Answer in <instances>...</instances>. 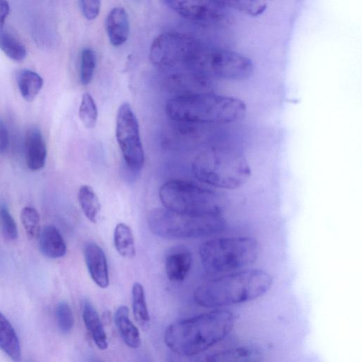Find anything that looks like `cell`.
Here are the masks:
<instances>
[{
    "instance_id": "7c38bea8",
    "label": "cell",
    "mask_w": 362,
    "mask_h": 362,
    "mask_svg": "<svg viewBox=\"0 0 362 362\" xmlns=\"http://www.w3.org/2000/svg\"><path fill=\"white\" fill-rule=\"evenodd\" d=\"M262 354L251 346H244L214 353L194 356L170 354L168 362H260Z\"/></svg>"
},
{
    "instance_id": "484cf974",
    "label": "cell",
    "mask_w": 362,
    "mask_h": 362,
    "mask_svg": "<svg viewBox=\"0 0 362 362\" xmlns=\"http://www.w3.org/2000/svg\"><path fill=\"white\" fill-rule=\"evenodd\" d=\"M0 49L10 59L20 62L25 59L27 52L25 46L13 35L0 30Z\"/></svg>"
},
{
    "instance_id": "e0dca14e",
    "label": "cell",
    "mask_w": 362,
    "mask_h": 362,
    "mask_svg": "<svg viewBox=\"0 0 362 362\" xmlns=\"http://www.w3.org/2000/svg\"><path fill=\"white\" fill-rule=\"evenodd\" d=\"M105 28L113 46H120L127 41L129 33V21L123 7L117 6L110 11L105 20Z\"/></svg>"
},
{
    "instance_id": "4fadbf2b",
    "label": "cell",
    "mask_w": 362,
    "mask_h": 362,
    "mask_svg": "<svg viewBox=\"0 0 362 362\" xmlns=\"http://www.w3.org/2000/svg\"><path fill=\"white\" fill-rule=\"evenodd\" d=\"M88 273L95 284L102 288L109 286V272L105 254L95 243H88L84 250Z\"/></svg>"
},
{
    "instance_id": "cb8c5ba5",
    "label": "cell",
    "mask_w": 362,
    "mask_h": 362,
    "mask_svg": "<svg viewBox=\"0 0 362 362\" xmlns=\"http://www.w3.org/2000/svg\"><path fill=\"white\" fill-rule=\"evenodd\" d=\"M78 201L86 218L93 223H96L100 204L93 189L89 185H82L78 192Z\"/></svg>"
},
{
    "instance_id": "8d00e7d4",
    "label": "cell",
    "mask_w": 362,
    "mask_h": 362,
    "mask_svg": "<svg viewBox=\"0 0 362 362\" xmlns=\"http://www.w3.org/2000/svg\"><path fill=\"white\" fill-rule=\"evenodd\" d=\"M28 362H32V361H28Z\"/></svg>"
},
{
    "instance_id": "5bb4252c",
    "label": "cell",
    "mask_w": 362,
    "mask_h": 362,
    "mask_svg": "<svg viewBox=\"0 0 362 362\" xmlns=\"http://www.w3.org/2000/svg\"><path fill=\"white\" fill-rule=\"evenodd\" d=\"M25 155L28 168L33 170H39L43 168L47 156L45 141L40 129L30 128L25 139Z\"/></svg>"
},
{
    "instance_id": "2e32d148",
    "label": "cell",
    "mask_w": 362,
    "mask_h": 362,
    "mask_svg": "<svg viewBox=\"0 0 362 362\" xmlns=\"http://www.w3.org/2000/svg\"><path fill=\"white\" fill-rule=\"evenodd\" d=\"M210 77L199 72L177 74L170 78V86L179 95L211 93L212 83Z\"/></svg>"
},
{
    "instance_id": "ffe728a7",
    "label": "cell",
    "mask_w": 362,
    "mask_h": 362,
    "mask_svg": "<svg viewBox=\"0 0 362 362\" xmlns=\"http://www.w3.org/2000/svg\"><path fill=\"white\" fill-rule=\"evenodd\" d=\"M115 322L119 334L127 346L136 349L141 345V337L137 327L129 317V309L119 306L115 313Z\"/></svg>"
},
{
    "instance_id": "f1b7e54d",
    "label": "cell",
    "mask_w": 362,
    "mask_h": 362,
    "mask_svg": "<svg viewBox=\"0 0 362 362\" xmlns=\"http://www.w3.org/2000/svg\"><path fill=\"white\" fill-rule=\"evenodd\" d=\"M96 66V55L91 48H84L81 52L80 80L83 85H88L93 80Z\"/></svg>"
},
{
    "instance_id": "277c9868",
    "label": "cell",
    "mask_w": 362,
    "mask_h": 362,
    "mask_svg": "<svg viewBox=\"0 0 362 362\" xmlns=\"http://www.w3.org/2000/svg\"><path fill=\"white\" fill-rule=\"evenodd\" d=\"M194 176L201 182L221 189H236L250 178L246 158L230 148H216L199 154L192 165Z\"/></svg>"
},
{
    "instance_id": "d6a6232c",
    "label": "cell",
    "mask_w": 362,
    "mask_h": 362,
    "mask_svg": "<svg viewBox=\"0 0 362 362\" xmlns=\"http://www.w3.org/2000/svg\"><path fill=\"white\" fill-rule=\"evenodd\" d=\"M79 6L84 17L88 20H93L100 13V1L98 0H82Z\"/></svg>"
},
{
    "instance_id": "8992f818",
    "label": "cell",
    "mask_w": 362,
    "mask_h": 362,
    "mask_svg": "<svg viewBox=\"0 0 362 362\" xmlns=\"http://www.w3.org/2000/svg\"><path fill=\"white\" fill-rule=\"evenodd\" d=\"M159 197L164 208L191 215H223L226 206L219 193L180 179L165 182L160 187Z\"/></svg>"
},
{
    "instance_id": "9c48e42d",
    "label": "cell",
    "mask_w": 362,
    "mask_h": 362,
    "mask_svg": "<svg viewBox=\"0 0 362 362\" xmlns=\"http://www.w3.org/2000/svg\"><path fill=\"white\" fill-rule=\"evenodd\" d=\"M202 48L192 35L177 32H165L157 36L151 45L149 59L158 66L192 64Z\"/></svg>"
},
{
    "instance_id": "30bf717a",
    "label": "cell",
    "mask_w": 362,
    "mask_h": 362,
    "mask_svg": "<svg viewBox=\"0 0 362 362\" xmlns=\"http://www.w3.org/2000/svg\"><path fill=\"white\" fill-rule=\"evenodd\" d=\"M115 136L124 160L132 170H139L144 161V151L140 138L136 117L128 103L119 107L116 117Z\"/></svg>"
},
{
    "instance_id": "d4e9b609",
    "label": "cell",
    "mask_w": 362,
    "mask_h": 362,
    "mask_svg": "<svg viewBox=\"0 0 362 362\" xmlns=\"http://www.w3.org/2000/svg\"><path fill=\"white\" fill-rule=\"evenodd\" d=\"M132 310L136 321L142 329H147L149 325L150 317L146 301L143 286L136 282L132 286Z\"/></svg>"
},
{
    "instance_id": "d590c367",
    "label": "cell",
    "mask_w": 362,
    "mask_h": 362,
    "mask_svg": "<svg viewBox=\"0 0 362 362\" xmlns=\"http://www.w3.org/2000/svg\"><path fill=\"white\" fill-rule=\"evenodd\" d=\"M86 362H105L100 358H98L97 356H88L86 361Z\"/></svg>"
},
{
    "instance_id": "9a60e30c",
    "label": "cell",
    "mask_w": 362,
    "mask_h": 362,
    "mask_svg": "<svg viewBox=\"0 0 362 362\" xmlns=\"http://www.w3.org/2000/svg\"><path fill=\"white\" fill-rule=\"evenodd\" d=\"M192 262V254L188 249L184 247L172 248L165 261L168 278L174 282L182 281L190 270Z\"/></svg>"
},
{
    "instance_id": "4dcf8cb0",
    "label": "cell",
    "mask_w": 362,
    "mask_h": 362,
    "mask_svg": "<svg viewBox=\"0 0 362 362\" xmlns=\"http://www.w3.org/2000/svg\"><path fill=\"white\" fill-rule=\"evenodd\" d=\"M56 319L59 329L63 333H69L73 328L74 319L69 305L66 302L59 303L56 308Z\"/></svg>"
},
{
    "instance_id": "7402d4cb",
    "label": "cell",
    "mask_w": 362,
    "mask_h": 362,
    "mask_svg": "<svg viewBox=\"0 0 362 362\" xmlns=\"http://www.w3.org/2000/svg\"><path fill=\"white\" fill-rule=\"evenodd\" d=\"M114 245L117 252L125 258L135 256L136 248L133 233L124 223H118L114 230Z\"/></svg>"
},
{
    "instance_id": "44dd1931",
    "label": "cell",
    "mask_w": 362,
    "mask_h": 362,
    "mask_svg": "<svg viewBox=\"0 0 362 362\" xmlns=\"http://www.w3.org/2000/svg\"><path fill=\"white\" fill-rule=\"evenodd\" d=\"M0 347L13 361L21 360V346L12 325L0 312Z\"/></svg>"
},
{
    "instance_id": "836d02e7",
    "label": "cell",
    "mask_w": 362,
    "mask_h": 362,
    "mask_svg": "<svg viewBox=\"0 0 362 362\" xmlns=\"http://www.w3.org/2000/svg\"><path fill=\"white\" fill-rule=\"evenodd\" d=\"M9 144L8 132L6 125L0 119V153L6 151Z\"/></svg>"
},
{
    "instance_id": "d6986e66",
    "label": "cell",
    "mask_w": 362,
    "mask_h": 362,
    "mask_svg": "<svg viewBox=\"0 0 362 362\" xmlns=\"http://www.w3.org/2000/svg\"><path fill=\"white\" fill-rule=\"evenodd\" d=\"M82 316L95 345L101 350L106 349L108 342L103 325L97 310L88 300L83 303Z\"/></svg>"
},
{
    "instance_id": "5b68a950",
    "label": "cell",
    "mask_w": 362,
    "mask_h": 362,
    "mask_svg": "<svg viewBox=\"0 0 362 362\" xmlns=\"http://www.w3.org/2000/svg\"><path fill=\"white\" fill-rule=\"evenodd\" d=\"M199 255L208 272L230 273L254 264L259 255V245L250 237L216 238L202 243Z\"/></svg>"
},
{
    "instance_id": "1f68e13d",
    "label": "cell",
    "mask_w": 362,
    "mask_h": 362,
    "mask_svg": "<svg viewBox=\"0 0 362 362\" xmlns=\"http://www.w3.org/2000/svg\"><path fill=\"white\" fill-rule=\"evenodd\" d=\"M0 226L4 238L15 240L18 237L16 222L5 204H0Z\"/></svg>"
},
{
    "instance_id": "52a82bcc",
    "label": "cell",
    "mask_w": 362,
    "mask_h": 362,
    "mask_svg": "<svg viewBox=\"0 0 362 362\" xmlns=\"http://www.w3.org/2000/svg\"><path fill=\"white\" fill-rule=\"evenodd\" d=\"M149 230L169 239L201 238L223 231L226 221L223 215L197 216L155 208L147 215Z\"/></svg>"
},
{
    "instance_id": "4316f807",
    "label": "cell",
    "mask_w": 362,
    "mask_h": 362,
    "mask_svg": "<svg viewBox=\"0 0 362 362\" xmlns=\"http://www.w3.org/2000/svg\"><path fill=\"white\" fill-rule=\"evenodd\" d=\"M221 4L227 8L239 11L252 16L262 14L267 8V2L250 0H224Z\"/></svg>"
},
{
    "instance_id": "3957f363",
    "label": "cell",
    "mask_w": 362,
    "mask_h": 362,
    "mask_svg": "<svg viewBox=\"0 0 362 362\" xmlns=\"http://www.w3.org/2000/svg\"><path fill=\"white\" fill-rule=\"evenodd\" d=\"M165 112L177 122L225 124L243 119L247 107L238 98L211 92L172 98L166 103Z\"/></svg>"
},
{
    "instance_id": "8fae6325",
    "label": "cell",
    "mask_w": 362,
    "mask_h": 362,
    "mask_svg": "<svg viewBox=\"0 0 362 362\" xmlns=\"http://www.w3.org/2000/svg\"><path fill=\"white\" fill-rule=\"evenodd\" d=\"M164 3L178 15L205 25H229L232 18L221 1L168 0Z\"/></svg>"
},
{
    "instance_id": "603a6c76",
    "label": "cell",
    "mask_w": 362,
    "mask_h": 362,
    "mask_svg": "<svg viewBox=\"0 0 362 362\" xmlns=\"http://www.w3.org/2000/svg\"><path fill=\"white\" fill-rule=\"evenodd\" d=\"M43 85L42 78L35 71L23 69L18 75V86L23 98L33 100L40 91Z\"/></svg>"
},
{
    "instance_id": "83f0119b",
    "label": "cell",
    "mask_w": 362,
    "mask_h": 362,
    "mask_svg": "<svg viewBox=\"0 0 362 362\" xmlns=\"http://www.w3.org/2000/svg\"><path fill=\"white\" fill-rule=\"evenodd\" d=\"M78 115L86 128L92 129L95 127L98 119V109L94 99L88 93L82 95Z\"/></svg>"
},
{
    "instance_id": "7a4b0ae2",
    "label": "cell",
    "mask_w": 362,
    "mask_h": 362,
    "mask_svg": "<svg viewBox=\"0 0 362 362\" xmlns=\"http://www.w3.org/2000/svg\"><path fill=\"white\" fill-rule=\"evenodd\" d=\"M272 277L258 269H245L226 273L199 286L194 292L195 302L206 308H218L246 303L265 293Z\"/></svg>"
},
{
    "instance_id": "ba28073f",
    "label": "cell",
    "mask_w": 362,
    "mask_h": 362,
    "mask_svg": "<svg viewBox=\"0 0 362 362\" xmlns=\"http://www.w3.org/2000/svg\"><path fill=\"white\" fill-rule=\"evenodd\" d=\"M199 73L228 80L243 81L251 76L252 60L240 53L218 48H202L191 64Z\"/></svg>"
},
{
    "instance_id": "f546056e",
    "label": "cell",
    "mask_w": 362,
    "mask_h": 362,
    "mask_svg": "<svg viewBox=\"0 0 362 362\" xmlns=\"http://www.w3.org/2000/svg\"><path fill=\"white\" fill-rule=\"evenodd\" d=\"M21 220L25 233L30 239L39 237L40 233V216L35 208L24 207L21 212Z\"/></svg>"
},
{
    "instance_id": "ac0fdd59",
    "label": "cell",
    "mask_w": 362,
    "mask_h": 362,
    "mask_svg": "<svg viewBox=\"0 0 362 362\" xmlns=\"http://www.w3.org/2000/svg\"><path fill=\"white\" fill-rule=\"evenodd\" d=\"M40 247L42 254L51 259L64 257L66 245L59 230L54 226H46L40 230Z\"/></svg>"
},
{
    "instance_id": "6da1fadb",
    "label": "cell",
    "mask_w": 362,
    "mask_h": 362,
    "mask_svg": "<svg viewBox=\"0 0 362 362\" xmlns=\"http://www.w3.org/2000/svg\"><path fill=\"white\" fill-rule=\"evenodd\" d=\"M234 315L225 310H216L170 325L164 341L173 354L198 355L221 341L230 332Z\"/></svg>"
},
{
    "instance_id": "e575fe53",
    "label": "cell",
    "mask_w": 362,
    "mask_h": 362,
    "mask_svg": "<svg viewBox=\"0 0 362 362\" xmlns=\"http://www.w3.org/2000/svg\"><path fill=\"white\" fill-rule=\"evenodd\" d=\"M9 13V4L7 1L0 0V30L3 27L5 20Z\"/></svg>"
}]
</instances>
